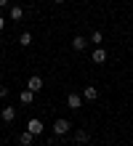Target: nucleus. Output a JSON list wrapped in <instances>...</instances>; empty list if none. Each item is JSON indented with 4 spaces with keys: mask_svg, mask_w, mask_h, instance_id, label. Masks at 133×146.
Segmentation results:
<instances>
[{
    "mask_svg": "<svg viewBox=\"0 0 133 146\" xmlns=\"http://www.w3.org/2000/svg\"><path fill=\"white\" fill-rule=\"evenodd\" d=\"M27 88H29V90H35V93H37V90H43V77H40V74H32L29 80H27Z\"/></svg>",
    "mask_w": 133,
    "mask_h": 146,
    "instance_id": "f257e3e1",
    "label": "nucleus"
},
{
    "mask_svg": "<svg viewBox=\"0 0 133 146\" xmlns=\"http://www.w3.org/2000/svg\"><path fill=\"white\" fill-rule=\"evenodd\" d=\"M53 133L56 135H67L69 133V122L67 119H56V122H53Z\"/></svg>",
    "mask_w": 133,
    "mask_h": 146,
    "instance_id": "f03ea898",
    "label": "nucleus"
},
{
    "mask_svg": "<svg viewBox=\"0 0 133 146\" xmlns=\"http://www.w3.org/2000/svg\"><path fill=\"white\" fill-rule=\"evenodd\" d=\"M67 106H69V109H80V106H83V96L69 93V96H67Z\"/></svg>",
    "mask_w": 133,
    "mask_h": 146,
    "instance_id": "7ed1b4c3",
    "label": "nucleus"
},
{
    "mask_svg": "<svg viewBox=\"0 0 133 146\" xmlns=\"http://www.w3.org/2000/svg\"><path fill=\"white\" fill-rule=\"evenodd\" d=\"M27 130H29V133H35V135H40L43 130H45V127H43V122H40V119H29V122H27Z\"/></svg>",
    "mask_w": 133,
    "mask_h": 146,
    "instance_id": "20e7f679",
    "label": "nucleus"
},
{
    "mask_svg": "<svg viewBox=\"0 0 133 146\" xmlns=\"http://www.w3.org/2000/svg\"><path fill=\"white\" fill-rule=\"evenodd\" d=\"M83 98L85 101H96V98H99V90H96L93 85H85V88H83Z\"/></svg>",
    "mask_w": 133,
    "mask_h": 146,
    "instance_id": "39448f33",
    "label": "nucleus"
},
{
    "mask_svg": "<svg viewBox=\"0 0 133 146\" xmlns=\"http://www.w3.org/2000/svg\"><path fill=\"white\" fill-rule=\"evenodd\" d=\"M0 117H3V122H13V119H16V109L13 106H3Z\"/></svg>",
    "mask_w": 133,
    "mask_h": 146,
    "instance_id": "423d86ee",
    "label": "nucleus"
},
{
    "mask_svg": "<svg viewBox=\"0 0 133 146\" xmlns=\"http://www.w3.org/2000/svg\"><path fill=\"white\" fill-rule=\"evenodd\" d=\"M19 101H21V104H27V106H29L32 101H35V90H29V88H24V90L19 93Z\"/></svg>",
    "mask_w": 133,
    "mask_h": 146,
    "instance_id": "0eeeda50",
    "label": "nucleus"
},
{
    "mask_svg": "<svg viewBox=\"0 0 133 146\" xmlns=\"http://www.w3.org/2000/svg\"><path fill=\"white\" fill-rule=\"evenodd\" d=\"M91 58H93V64H104V61H106V50H104V48H96Z\"/></svg>",
    "mask_w": 133,
    "mask_h": 146,
    "instance_id": "6e6552de",
    "label": "nucleus"
},
{
    "mask_svg": "<svg viewBox=\"0 0 133 146\" xmlns=\"http://www.w3.org/2000/svg\"><path fill=\"white\" fill-rule=\"evenodd\" d=\"M19 141H21V146H32V143H35V133H29V130H24V133L19 135Z\"/></svg>",
    "mask_w": 133,
    "mask_h": 146,
    "instance_id": "1a4fd4ad",
    "label": "nucleus"
},
{
    "mask_svg": "<svg viewBox=\"0 0 133 146\" xmlns=\"http://www.w3.org/2000/svg\"><path fill=\"white\" fill-rule=\"evenodd\" d=\"M72 48H75V50H85V48H88V40H85V37H80V35L72 37Z\"/></svg>",
    "mask_w": 133,
    "mask_h": 146,
    "instance_id": "9d476101",
    "label": "nucleus"
},
{
    "mask_svg": "<svg viewBox=\"0 0 133 146\" xmlns=\"http://www.w3.org/2000/svg\"><path fill=\"white\" fill-rule=\"evenodd\" d=\"M11 19H13V21H21V19H24V8H21V5H13V8H11Z\"/></svg>",
    "mask_w": 133,
    "mask_h": 146,
    "instance_id": "9b49d317",
    "label": "nucleus"
},
{
    "mask_svg": "<svg viewBox=\"0 0 133 146\" xmlns=\"http://www.w3.org/2000/svg\"><path fill=\"white\" fill-rule=\"evenodd\" d=\"M19 45H24V48H29V45H32V35H29V32H21V37H19Z\"/></svg>",
    "mask_w": 133,
    "mask_h": 146,
    "instance_id": "f8f14e48",
    "label": "nucleus"
},
{
    "mask_svg": "<svg viewBox=\"0 0 133 146\" xmlns=\"http://www.w3.org/2000/svg\"><path fill=\"white\" fill-rule=\"evenodd\" d=\"M75 141H77V143H85V141H88V130H77V133H75Z\"/></svg>",
    "mask_w": 133,
    "mask_h": 146,
    "instance_id": "ddd939ff",
    "label": "nucleus"
},
{
    "mask_svg": "<svg viewBox=\"0 0 133 146\" xmlns=\"http://www.w3.org/2000/svg\"><path fill=\"white\" fill-rule=\"evenodd\" d=\"M101 40H104L101 32H93V35H91V42H101Z\"/></svg>",
    "mask_w": 133,
    "mask_h": 146,
    "instance_id": "4468645a",
    "label": "nucleus"
},
{
    "mask_svg": "<svg viewBox=\"0 0 133 146\" xmlns=\"http://www.w3.org/2000/svg\"><path fill=\"white\" fill-rule=\"evenodd\" d=\"M0 98H8V88H0Z\"/></svg>",
    "mask_w": 133,
    "mask_h": 146,
    "instance_id": "2eb2a0df",
    "label": "nucleus"
},
{
    "mask_svg": "<svg viewBox=\"0 0 133 146\" xmlns=\"http://www.w3.org/2000/svg\"><path fill=\"white\" fill-rule=\"evenodd\" d=\"M5 29V16H0V32Z\"/></svg>",
    "mask_w": 133,
    "mask_h": 146,
    "instance_id": "dca6fc26",
    "label": "nucleus"
},
{
    "mask_svg": "<svg viewBox=\"0 0 133 146\" xmlns=\"http://www.w3.org/2000/svg\"><path fill=\"white\" fill-rule=\"evenodd\" d=\"M8 5V0H0V8H5Z\"/></svg>",
    "mask_w": 133,
    "mask_h": 146,
    "instance_id": "f3484780",
    "label": "nucleus"
},
{
    "mask_svg": "<svg viewBox=\"0 0 133 146\" xmlns=\"http://www.w3.org/2000/svg\"><path fill=\"white\" fill-rule=\"evenodd\" d=\"M53 3H56V5H61V3H67V0H53Z\"/></svg>",
    "mask_w": 133,
    "mask_h": 146,
    "instance_id": "a211bd4d",
    "label": "nucleus"
},
{
    "mask_svg": "<svg viewBox=\"0 0 133 146\" xmlns=\"http://www.w3.org/2000/svg\"><path fill=\"white\" fill-rule=\"evenodd\" d=\"M0 88H3V80H0Z\"/></svg>",
    "mask_w": 133,
    "mask_h": 146,
    "instance_id": "6ab92c4d",
    "label": "nucleus"
}]
</instances>
